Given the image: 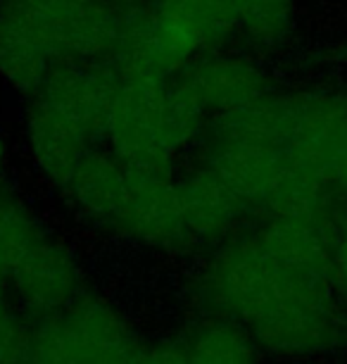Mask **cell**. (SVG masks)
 <instances>
[{"label": "cell", "instance_id": "obj_1", "mask_svg": "<svg viewBox=\"0 0 347 364\" xmlns=\"http://www.w3.org/2000/svg\"><path fill=\"white\" fill-rule=\"evenodd\" d=\"M338 212L269 217L255 231L224 240L195 281L202 317L231 321L271 355L319 357L338 350L347 341L333 284Z\"/></svg>", "mask_w": 347, "mask_h": 364}, {"label": "cell", "instance_id": "obj_2", "mask_svg": "<svg viewBox=\"0 0 347 364\" xmlns=\"http://www.w3.org/2000/svg\"><path fill=\"white\" fill-rule=\"evenodd\" d=\"M55 186L86 219L114 236L153 248H190L188 219L179 181L141 169L93 146Z\"/></svg>", "mask_w": 347, "mask_h": 364}, {"label": "cell", "instance_id": "obj_6", "mask_svg": "<svg viewBox=\"0 0 347 364\" xmlns=\"http://www.w3.org/2000/svg\"><path fill=\"white\" fill-rule=\"evenodd\" d=\"M274 81L260 65L245 58H202L193 60L174 81V98L190 112L202 117H224L267 98Z\"/></svg>", "mask_w": 347, "mask_h": 364}, {"label": "cell", "instance_id": "obj_8", "mask_svg": "<svg viewBox=\"0 0 347 364\" xmlns=\"http://www.w3.org/2000/svg\"><path fill=\"white\" fill-rule=\"evenodd\" d=\"M31 331L19 317V302L0 274V364H26Z\"/></svg>", "mask_w": 347, "mask_h": 364}, {"label": "cell", "instance_id": "obj_5", "mask_svg": "<svg viewBox=\"0 0 347 364\" xmlns=\"http://www.w3.org/2000/svg\"><path fill=\"white\" fill-rule=\"evenodd\" d=\"M141 348L112 305L81 293L31 328L26 364H136Z\"/></svg>", "mask_w": 347, "mask_h": 364}, {"label": "cell", "instance_id": "obj_4", "mask_svg": "<svg viewBox=\"0 0 347 364\" xmlns=\"http://www.w3.org/2000/svg\"><path fill=\"white\" fill-rule=\"evenodd\" d=\"M0 274L19 307L45 319L84 293L72 252L19 200L0 191Z\"/></svg>", "mask_w": 347, "mask_h": 364}, {"label": "cell", "instance_id": "obj_3", "mask_svg": "<svg viewBox=\"0 0 347 364\" xmlns=\"http://www.w3.org/2000/svg\"><path fill=\"white\" fill-rule=\"evenodd\" d=\"M200 124V117L174 98L167 79L119 67L103 134L114 157L172 176L174 157L188 146Z\"/></svg>", "mask_w": 347, "mask_h": 364}, {"label": "cell", "instance_id": "obj_9", "mask_svg": "<svg viewBox=\"0 0 347 364\" xmlns=\"http://www.w3.org/2000/svg\"><path fill=\"white\" fill-rule=\"evenodd\" d=\"M333 284L347 319V210H340L333 226Z\"/></svg>", "mask_w": 347, "mask_h": 364}, {"label": "cell", "instance_id": "obj_7", "mask_svg": "<svg viewBox=\"0 0 347 364\" xmlns=\"http://www.w3.org/2000/svg\"><path fill=\"white\" fill-rule=\"evenodd\" d=\"M295 0H238V33L257 50H276L288 41Z\"/></svg>", "mask_w": 347, "mask_h": 364}, {"label": "cell", "instance_id": "obj_10", "mask_svg": "<svg viewBox=\"0 0 347 364\" xmlns=\"http://www.w3.org/2000/svg\"><path fill=\"white\" fill-rule=\"evenodd\" d=\"M3 164H5V143L0 139V169H3Z\"/></svg>", "mask_w": 347, "mask_h": 364}]
</instances>
